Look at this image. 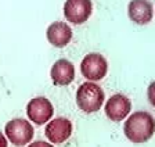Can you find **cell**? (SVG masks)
Here are the masks:
<instances>
[{"mask_svg": "<svg viewBox=\"0 0 155 147\" xmlns=\"http://www.w3.org/2000/svg\"><path fill=\"white\" fill-rule=\"evenodd\" d=\"M0 147H7V139L2 132H0Z\"/></svg>", "mask_w": 155, "mask_h": 147, "instance_id": "cell-14", "label": "cell"}, {"mask_svg": "<svg viewBox=\"0 0 155 147\" xmlns=\"http://www.w3.org/2000/svg\"><path fill=\"white\" fill-rule=\"evenodd\" d=\"M4 132H6L7 139L17 147L28 144L33 139V133H35L31 122L22 118H15L8 121L6 124Z\"/></svg>", "mask_w": 155, "mask_h": 147, "instance_id": "cell-3", "label": "cell"}, {"mask_svg": "<svg viewBox=\"0 0 155 147\" xmlns=\"http://www.w3.org/2000/svg\"><path fill=\"white\" fill-rule=\"evenodd\" d=\"M123 133L133 143H145L155 133V119L147 111H136L126 119Z\"/></svg>", "mask_w": 155, "mask_h": 147, "instance_id": "cell-1", "label": "cell"}, {"mask_svg": "<svg viewBox=\"0 0 155 147\" xmlns=\"http://www.w3.org/2000/svg\"><path fill=\"white\" fill-rule=\"evenodd\" d=\"M108 62L98 53H89L81 62L82 75L89 81H100L107 75Z\"/></svg>", "mask_w": 155, "mask_h": 147, "instance_id": "cell-4", "label": "cell"}, {"mask_svg": "<svg viewBox=\"0 0 155 147\" xmlns=\"http://www.w3.org/2000/svg\"><path fill=\"white\" fill-rule=\"evenodd\" d=\"M93 11L91 0H67L64 4V15L72 24H83Z\"/></svg>", "mask_w": 155, "mask_h": 147, "instance_id": "cell-5", "label": "cell"}, {"mask_svg": "<svg viewBox=\"0 0 155 147\" xmlns=\"http://www.w3.org/2000/svg\"><path fill=\"white\" fill-rule=\"evenodd\" d=\"M28 147H53V144L47 143V142H43V140H39V142H33Z\"/></svg>", "mask_w": 155, "mask_h": 147, "instance_id": "cell-13", "label": "cell"}, {"mask_svg": "<svg viewBox=\"0 0 155 147\" xmlns=\"http://www.w3.org/2000/svg\"><path fill=\"white\" fill-rule=\"evenodd\" d=\"M53 112H54L53 104L46 97H35L26 105V115L36 125H43L45 122L50 121Z\"/></svg>", "mask_w": 155, "mask_h": 147, "instance_id": "cell-6", "label": "cell"}, {"mask_svg": "<svg viewBox=\"0 0 155 147\" xmlns=\"http://www.w3.org/2000/svg\"><path fill=\"white\" fill-rule=\"evenodd\" d=\"M104 99V90L100 85L94 82H84L79 86L76 92V104L84 112H96L103 107Z\"/></svg>", "mask_w": 155, "mask_h": 147, "instance_id": "cell-2", "label": "cell"}, {"mask_svg": "<svg viewBox=\"0 0 155 147\" xmlns=\"http://www.w3.org/2000/svg\"><path fill=\"white\" fill-rule=\"evenodd\" d=\"M130 110H132V102L126 96L116 93V95L111 96L110 100L105 104V114L111 121L119 122L123 118L129 115Z\"/></svg>", "mask_w": 155, "mask_h": 147, "instance_id": "cell-7", "label": "cell"}, {"mask_svg": "<svg viewBox=\"0 0 155 147\" xmlns=\"http://www.w3.org/2000/svg\"><path fill=\"white\" fill-rule=\"evenodd\" d=\"M72 133V122L68 118L60 117L54 118L47 124L45 129V135L51 143H62L71 136Z\"/></svg>", "mask_w": 155, "mask_h": 147, "instance_id": "cell-8", "label": "cell"}, {"mask_svg": "<svg viewBox=\"0 0 155 147\" xmlns=\"http://www.w3.org/2000/svg\"><path fill=\"white\" fill-rule=\"evenodd\" d=\"M127 14L133 22L145 25L151 22L154 17V8L148 0H132L127 6Z\"/></svg>", "mask_w": 155, "mask_h": 147, "instance_id": "cell-9", "label": "cell"}, {"mask_svg": "<svg viewBox=\"0 0 155 147\" xmlns=\"http://www.w3.org/2000/svg\"><path fill=\"white\" fill-rule=\"evenodd\" d=\"M47 40L55 47H64L72 39V29L62 21H55L47 28Z\"/></svg>", "mask_w": 155, "mask_h": 147, "instance_id": "cell-11", "label": "cell"}, {"mask_svg": "<svg viewBox=\"0 0 155 147\" xmlns=\"http://www.w3.org/2000/svg\"><path fill=\"white\" fill-rule=\"evenodd\" d=\"M147 97H148V102L151 103V105L155 108V82H152L147 89Z\"/></svg>", "mask_w": 155, "mask_h": 147, "instance_id": "cell-12", "label": "cell"}, {"mask_svg": "<svg viewBox=\"0 0 155 147\" xmlns=\"http://www.w3.org/2000/svg\"><path fill=\"white\" fill-rule=\"evenodd\" d=\"M51 79L54 85L57 86H67L69 85L75 78V67L68 60H58L53 64L50 71Z\"/></svg>", "mask_w": 155, "mask_h": 147, "instance_id": "cell-10", "label": "cell"}]
</instances>
